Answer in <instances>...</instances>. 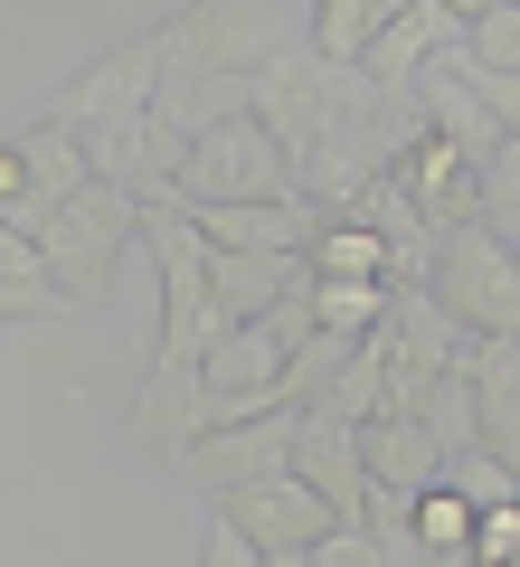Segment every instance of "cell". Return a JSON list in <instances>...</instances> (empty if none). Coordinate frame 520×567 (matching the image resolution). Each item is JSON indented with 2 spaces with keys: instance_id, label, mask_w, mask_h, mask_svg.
I'll list each match as a JSON object with an SVG mask.
<instances>
[{
  "instance_id": "obj_1",
  "label": "cell",
  "mask_w": 520,
  "mask_h": 567,
  "mask_svg": "<svg viewBox=\"0 0 520 567\" xmlns=\"http://www.w3.org/2000/svg\"><path fill=\"white\" fill-rule=\"evenodd\" d=\"M29 246H39V265H48V284H58L67 312H104L114 284H123V256L142 246V199L114 189V181H95L85 199H67Z\"/></svg>"
},
{
  "instance_id": "obj_2",
  "label": "cell",
  "mask_w": 520,
  "mask_h": 567,
  "mask_svg": "<svg viewBox=\"0 0 520 567\" xmlns=\"http://www.w3.org/2000/svg\"><path fill=\"white\" fill-rule=\"evenodd\" d=\"M417 293L463 331V341H520V256L501 237H482V227H463V237H445L436 256H426Z\"/></svg>"
},
{
  "instance_id": "obj_3",
  "label": "cell",
  "mask_w": 520,
  "mask_h": 567,
  "mask_svg": "<svg viewBox=\"0 0 520 567\" xmlns=\"http://www.w3.org/2000/svg\"><path fill=\"white\" fill-rule=\"evenodd\" d=\"M256 199H294V162H284V142L256 123V104H246V114L208 123V133L190 142L181 208L200 218V208H256Z\"/></svg>"
},
{
  "instance_id": "obj_4",
  "label": "cell",
  "mask_w": 520,
  "mask_h": 567,
  "mask_svg": "<svg viewBox=\"0 0 520 567\" xmlns=\"http://www.w3.org/2000/svg\"><path fill=\"white\" fill-rule=\"evenodd\" d=\"M161 104V29H142V39L104 48L95 66H77V76L58 85V104H48V123H67V133H123V123H142Z\"/></svg>"
},
{
  "instance_id": "obj_5",
  "label": "cell",
  "mask_w": 520,
  "mask_h": 567,
  "mask_svg": "<svg viewBox=\"0 0 520 567\" xmlns=\"http://www.w3.org/2000/svg\"><path fill=\"white\" fill-rule=\"evenodd\" d=\"M294 435H303L294 406H275V416H256V425H218V435H200V445H190L181 483L208 492V502L256 492V483H275V473H294Z\"/></svg>"
},
{
  "instance_id": "obj_6",
  "label": "cell",
  "mask_w": 520,
  "mask_h": 567,
  "mask_svg": "<svg viewBox=\"0 0 520 567\" xmlns=\"http://www.w3.org/2000/svg\"><path fill=\"white\" fill-rule=\"evenodd\" d=\"M218 529H237L256 558H284V548H322L340 520H332V502H322L313 483L275 473V483H256V492H227V502H218Z\"/></svg>"
},
{
  "instance_id": "obj_7",
  "label": "cell",
  "mask_w": 520,
  "mask_h": 567,
  "mask_svg": "<svg viewBox=\"0 0 520 567\" xmlns=\"http://www.w3.org/2000/svg\"><path fill=\"white\" fill-rule=\"evenodd\" d=\"M388 181H398V199L417 208V227H426L436 246H445V237H463V227H482V162H463L455 142L426 133L417 152L388 171Z\"/></svg>"
},
{
  "instance_id": "obj_8",
  "label": "cell",
  "mask_w": 520,
  "mask_h": 567,
  "mask_svg": "<svg viewBox=\"0 0 520 567\" xmlns=\"http://www.w3.org/2000/svg\"><path fill=\"white\" fill-rule=\"evenodd\" d=\"M294 483H313L322 502H332V520H340V529H360V520H369V502H379L360 425H340V416H303V435H294Z\"/></svg>"
},
{
  "instance_id": "obj_9",
  "label": "cell",
  "mask_w": 520,
  "mask_h": 567,
  "mask_svg": "<svg viewBox=\"0 0 520 567\" xmlns=\"http://www.w3.org/2000/svg\"><path fill=\"white\" fill-rule=\"evenodd\" d=\"M455 39H463V0H398V20H388L379 48H369L360 76L379 85V95H407L436 58H455Z\"/></svg>"
},
{
  "instance_id": "obj_10",
  "label": "cell",
  "mask_w": 520,
  "mask_h": 567,
  "mask_svg": "<svg viewBox=\"0 0 520 567\" xmlns=\"http://www.w3.org/2000/svg\"><path fill=\"white\" fill-rule=\"evenodd\" d=\"M20 152H29V218L10 227V237H39L67 199L95 189V152H85V133H67V123H48V114L20 123Z\"/></svg>"
},
{
  "instance_id": "obj_11",
  "label": "cell",
  "mask_w": 520,
  "mask_h": 567,
  "mask_svg": "<svg viewBox=\"0 0 520 567\" xmlns=\"http://www.w3.org/2000/svg\"><path fill=\"white\" fill-rule=\"evenodd\" d=\"M181 218H190V208H181ZM190 227H200L208 256H303L322 218L303 199H256V208H200Z\"/></svg>"
},
{
  "instance_id": "obj_12",
  "label": "cell",
  "mask_w": 520,
  "mask_h": 567,
  "mask_svg": "<svg viewBox=\"0 0 520 567\" xmlns=\"http://www.w3.org/2000/svg\"><path fill=\"white\" fill-rule=\"evenodd\" d=\"M417 114H426V133H436V142H455L463 162H492V152H501L492 104H482V85L463 76L455 58H436V66L417 76Z\"/></svg>"
},
{
  "instance_id": "obj_13",
  "label": "cell",
  "mask_w": 520,
  "mask_h": 567,
  "mask_svg": "<svg viewBox=\"0 0 520 567\" xmlns=\"http://www.w3.org/2000/svg\"><path fill=\"white\" fill-rule=\"evenodd\" d=\"M313 265L303 256H208V312L218 322H265L284 293H303Z\"/></svg>"
},
{
  "instance_id": "obj_14",
  "label": "cell",
  "mask_w": 520,
  "mask_h": 567,
  "mask_svg": "<svg viewBox=\"0 0 520 567\" xmlns=\"http://www.w3.org/2000/svg\"><path fill=\"white\" fill-rule=\"evenodd\" d=\"M360 445H369V483L398 492V502H417V492L445 483V445L426 435L417 416H379V425H360Z\"/></svg>"
},
{
  "instance_id": "obj_15",
  "label": "cell",
  "mask_w": 520,
  "mask_h": 567,
  "mask_svg": "<svg viewBox=\"0 0 520 567\" xmlns=\"http://www.w3.org/2000/svg\"><path fill=\"white\" fill-rule=\"evenodd\" d=\"M303 265H313L322 284H388V293H398V246L369 218H322L313 246H303Z\"/></svg>"
},
{
  "instance_id": "obj_16",
  "label": "cell",
  "mask_w": 520,
  "mask_h": 567,
  "mask_svg": "<svg viewBox=\"0 0 520 567\" xmlns=\"http://www.w3.org/2000/svg\"><path fill=\"white\" fill-rule=\"evenodd\" d=\"M388 20H398V0H313V58L340 66V76H360L369 48L388 39Z\"/></svg>"
},
{
  "instance_id": "obj_17",
  "label": "cell",
  "mask_w": 520,
  "mask_h": 567,
  "mask_svg": "<svg viewBox=\"0 0 520 567\" xmlns=\"http://www.w3.org/2000/svg\"><path fill=\"white\" fill-rule=\"evenodd\" d=\"M455 66L463 76H520V0H463Z\"/></svg>"
},
{
  "instance_id": "obj_18",
  "label": "cell",
  "mask_w": 520,
  "mask_h": 567,
  "mask_svg": "<svg viewBox=\"0 0 520 567\" xmlns=\"http://www.w3.org/2000/svg\"><path fill=\"white\" fill-rule=\"evenodd\" d=\"M473 520L482 511L463 492H417V567H473Z\"/></svg>"
},
{
  "instance_id": "obj_19",
  "label": "cell",
  "mask_w": 520,
  "mask_h": 567,
  "mask_svg": "<svg viewBox=\"0 0 520 567\" xmlns=\"http://www.w3.org/2000/svg\"><path fill=\"white\" fill-rule=\"evenodd\" d=\"M48 312H67V303H58V284H48L39 246L0 227V331L10 322H48Z\"/></svg>"
},
{
  "instance_id": "obj_20",
  "label": "cell",
  "mask_w": 520,
  "mask_h": 567,
  "mask_svg": "<svg viewBox=\"0 0 520 567\" xmlns=\"http://www.w3.org/2000/svg\"><path fill=\"white\" fill-rule=\"evenodd\" d=\"M445 492H463V502H473V511H492V502H520V473H501L492 464V454H455V464H445Z\"/></svg>"
},
{
  "instance_id": "obj_21",
  "label": "cell",
  "mask_w": 520,
  "mask_h": 567,
  "mask_svg": "<svg viewBox=\"0 0 520 567\" xmlns=\"http://www.w3.org/2000/svg\"><path fill=\"white\" fill-rule=\"evenodd\" d=\"M473 567H520V502H492L473 520Z\"/></svg>"
},
{
  "instance_id": "obj_22",
  "label": "cell",
  "mask_w": 520,
  "mask_h": 567,
  "mask_svg": "<svg viewBox=\"0 0 520 567\" xmlns=\"http://www.w3.org/2000/svg\"><path fill=\"white\" fill-rule=\"evenodd\" d=\"M29 218V152H20V133L0 142V227H20Z\"/></svg>"
},
{
  "instance_id": "obj_23",
  "label": "cell",
  "mask_w": 520,
  "mask_h": 567,
  "mask_svg": "<svg viewBox=\"0 0 520 567\" xmlns=\"http://www.w3.org/2000/svg\"><path fill=\"white\" fill-rule=\"evenodd\" d=\"M313 567H388V548L369 539V529H332V539L313 548Z\"/></svg>"
},
{
  "instance_id": "obj_24",
  "label": "cell",
  "mask_w": 520,
  "mask_h": 567,
  "mask_svg": "<svg viewBox=\"0 0 520 567\" xmlns=\"http://www.w3.org/2000/svg\"><path fill=\"white\" fill-rule=\"evenodd\" d=\"M200 567H265L256 548L237 539V529H208V548H200Z\"/></svg>"
},
{
  "instance_id": "obj_25",
  "label": "cell",
  "mask_w": 520,
  "mask_h": 567,
  "mask_svg": "<svg viewBox=\"0 0 520 567\" xmlns=\"http://www.w3.org/2000/svg\"><path fill=\"white\" fill-rule=\"evenodd\" d=\"M265 567H313V548H284V558H265Z\"/></svg>"
}]
</instances>
